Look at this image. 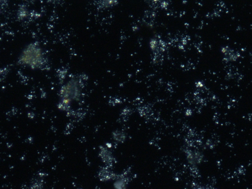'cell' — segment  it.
I'll list each match as a JSON object with an SVG mask.
<instances>
[{"label":"cell","instance_id":"obj_1","mask_svg":"<svg viewBox=\"0 0 252 189\" xmlns=\"http://www.w3.org/2000/svg\"><path fill=\"white\" fill-rule=\"evenodd\" d=\"M46 61L44 53L39 46L29 44L24 49L19 59L20 64L31 69H37L44 65Z\"/></svg>","mask_w":252,"mask_h":189},{"label":"cell","instance_id":"obj_2","mask_svg":"<svg viewBox=\"0 0 252 189\" xmlns=\"http://www.w3.org/2000/svg\"><path fill=\"white\" fill-rule=\"evenodd\" d=\"M188 157L190 162L192 163H199L201 162L202 158V157L199 153H195L194 154H193V153L189 154Z\"/></svg>","mask_w":252,"mask_h":189},{"label":"cell","instance_id":"obj_3","mask_svg":"<svg viewBox=\"0 0 252 189\" xmlns=\"http://www.w3.org/2000/svg\"><path fill=\"white\" fill-rule=\"evenodd\" d=\"M118 3V0H101V4L102 6L105 8L112 7L115 6Z\"/></svg>","mask_w":252,"mask_h":189},{"label":"cell","instance_id":"obj_4","mask_svg":"<svg viewBox=\"0 0 252 189\" xmlns=\"http://www.w3.org/2000/svg\"><path fill=\"white\" fill-rule=\"evenodd\" d=\"M27 12L28 11L24 6L20 7L19 10L18 14L19 18L20 19H23L25 17H27Z\"/></svg>","mask_w":252,"mask_h":189},{"label":"cell","instance_id":"obj_5","mask_svg":"<svg viewBox=\"0 0 252 189\" xmlns=\"http://www.w3.org/2000/svg\"><path fill=\"white\" fill-rule=\"evenodd\" d=\"M116 139L120 141V142H123L124 141L125 139H126L125 135L124 133H121V132H118V133H116L115 134Z\"/></svg>","mask_w":252,"mask_h":189}]
</instances>
